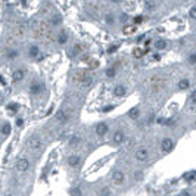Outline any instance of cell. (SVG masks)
Listing matches in <instances>:
<instances>
[{
  "mask_svg": "<svg viewBox=\"0 0 196 196\" xmlns=\"http://www.w3.org/2000/svg\"><path fill=\"white\" fill-rule=\"evenodd\" d=\"M24 77H25L24 69H16V71H14V74H12V80H14L15 83H18V81L24 80Z\"/></svg>",
  "mask_w": 196,
  "mask_h": 196,
  "instance_id": "7c38bea8",
  "label": "cell"
},
{
  "mask_svg": "<svg viewBox=\"0 0 196 196\" xmlns=\"http://www.w3.org/2000/svg\"><path fill=\"white\" fill-rule=\"evenodd\" d=\"M11 131H12V127H11V124H9V123H5V124L2 125V134L8 136V134H11Z\"/></svg>",
  "mask_w": 196,
  "mask_h": 196,
  "instance_id": "ac0fdd59",
  "label": "cell"
},
{
  "mask_svg": "<svg viewBox=\"0 0 196 196\" xmlns=\"http://www.w3.org/2000/svg\"><path fill=\"white\" fill-rule=\"evenodd\" d=\"M128 118H131V120H136V118H139V115H140V109L139 108H131L130 111H128Z\"/></svg>",
  "mask_w": 196,
  "mask_h": 196,
  "instance_id": "5bb4252c",
  "label": "cell"
},
{
  "mask_svg": "<svg viewBox=\"0 0 196 196\" xmlns=\"http://www.w3.org/2000/svg\"><path fill=\"white\" fill-rule=\"evenodd\" d=\"M108 124L106 123H99L96 125V134L99 136V137H105L106 134H108Z\"/></svg>",
  "mask_w": 196,
  "mask_h": 196,
  "instance_id": "5b68a950",
  "label": "cell"
},
{
  "mask_svg": "<svg viewBox=\"0 0 196 196\" xmlns=\"http://www.w3.org/2000/svg\"><path fill=\"white\" fill-rule=\"evenodd\" d=\"M145 40V36H140V37H137V43H140V41H143Z\"/></svg>",
  "mask_w": 196,
  "mask_h": 196,
  "instance_id": "ab89813d",
  "label": "cell"
},
{
  "mask_svg": "<svg viewBox=\"0 0 196 196\" xmlns=\"http://www.w3.org/2000/svg\"><path fill=\"white\" fill-rule=\"evenodd\" d=\"M189 16H190L192 19H195V18H196V9H195V8H192V9L189 11Z\"/></svg>",
  "mask_w": 196,
  "mask_h": 196,
  "instance_id": "1f68e13d",
  "label": "cell"
},
{
  "mask_svg": "<svg viewBox=\"0 0 196 196\" xmlns=\"http://www.w3.org/2000/svg\"><path fill=\"white\" fill-rule=\"evenodd\" d=\"M177 87H178L180 90H187V88H190V81H189L187 78H183V80L178 81Z\"/></svg>",
  "mask_w": 196,
  "mask_h": 196,
  "instance_id": "4fadbf2b",
  "label": "cell"
},
{
  "mask_svg": "<svg viewBox=\"0 0 196 196\" xmlns=\"http://www.w3.org/2000/svg\"><path fill=\"white\" fill-rule=\"evenodd\" d=\"M149 158H150V153H149V150L145 149V148H142V149H139V150L136 152V159H137L139 162H146Z\"/></svg>",
  "mask_w": 196,
  "mask_h": 196,
  "instance_id": "3957f363",
  "label": "cell"
},
{
  "mask_svg": "<svg viewBox=\"0 0 196 196\" xmlns=\"http://www.w3.org/2000/svg\"><path fill=\"white\" fill-rule=\"evenodd\" d=\"M22 125H24V120H22V118H18V120H16V127L21 128Z\"/></svg>",
  "mask_w": 196,
  "mask_h": 196,
  "instance_id": "d590c367",
  "label": "cell"
},
{
  "mask_svg": "<svg viewBox=\"0 0 196 196\" xmlns=\"http://www.w3.org/2000/svg\"><path fill=\"white\" fill-rule=\"evenodd\" d=\"M181 196H190V193H189V192H183Z\"/></svg>",
  "mask_w": 196,
  "mask_h": 196,
  "instance_id": "60d3db41",
  "label": "cell"
},
{
  "mask_svg": "<svg viewBox=\"0 0 196 196\" xmlns=\"http://www.w3.org/2000/svg\"><path fill=\"white\" fill-rule=\"evenodd\" d=\"M43 90H44V86L41 83H33L30 86V93L31 94H40Z\"/></svg>",
  "mask_w": 196,
  "mask_h": 196,
  "instance_id": "ba28073f",
  "label": "cell"
},
{
  "mask_svg": "<svg viewBox=\"0 0 196 196\" xmlns=\"http://www.w3.org/2000/svg\"><path fill=\"white\" fill-rule=\"evenodd\" d=\"M106 24H108V25H112V24H114V16H112L111 14L106 15Z\"/></svg>",
  "mask_w": 196,
  "mask_h": 196,
  "instance_id": "83f0119b",
  "label": "cell"
},
{
  "mask_svg": "<svg viewBox=\"0 0 196 196\" xmlns=\"http://www.w3.org/2000/svg\"><path fill=\"white\" fill-rule=\"evenodd\" d=\"M91 81H93V80H91L90 77H88V78H86V80H84V86H90V84H91Z\"/></svg>",
  "mask_w": 196,
  "mask_h": 196,
  "instance_id": "74e56055",
  "label": "cell"
},
{
  "mask_svg": "<svg viewBox=\"0 0 196 196\" xmlns=\"http://www.w3.org/2000/svg\"><path fill=\"white\" fill-rule=\"evenodd\" d=\"M28 55H30V58H37L38 56V47L37 46H31L30 50H28Z\"/></svg>",
  "mask_w": 196,
  "mask_h": 196,
  "instance_id": "ffe728a7",
  "label": "cell"
},
{
  "mask_svg": "<svg viewBox=\"0 0 196 196\" xmlns=\"http://www.w3.org/2000/svg\"><path fill=\"white\" fill-rule=\"evenodd\" d=\"M55 118H56L58 123H61V124H66L68 120H69V115H68L63 109H61V111H58V112L55 114Z\"/></svg>",
  "mask_w": 196,
  "mask_h": 196,
  "instance_id": "8992f818",
  "label": "cell"
},
{
  "mask_svg": "<svg viewBox=\"0 0 196 196\" xmlns=\"http://www.w3.org/2000/svg\"><path fill=\"white\" fill-rule=\"evenodd\" d=\"M142 21H143V18H142V16H136V18H134V25H139Z\"/></svg>",
  "mask_w": 196,
  "mask_h": 196,
  "instance_id": "e575fe53",
  "label": "cell"
},
{
  "mask_svg": "<svg viewBox=\"0 0 196 196\" xmlns=\"http://www.w3.org/2000/svg\"><path fill=\"white\" fill-rule=\"evenodd\" d=\"M66 162H68L69 167H78L80 162H81V156H80V155H71V156L68 158Z\"/></svg>",
  "mask_w": 196,
  "mask_h": 196,
  "instance_id": "30bf717a",
  "label": "cell"
},
{
  "mask_svg": "<svg viewBox=\"0 0 196 196\" xmlns=\"http://www.w3.org/2000/svg\"><path fill=\"white\" fill-rule=\"evenodd\" d=\"M66 41H68V34L62 31V33L58 36V43H59V44H65Z\"/></svg>",
  "mask_w": 196,
  "mask_h": 196,
  "instance_id": "2e32d148",
  "label": "cell"
},
{
  "mask_svg": "<svg viewBox=\"0 0 196 196\" xmlns=\"http://www.w3.org/2000/svg\"><path fill=\"white\" fill-rule=\"evenodd\" d=\"M16 170L19 171V172H25L28 168H30V161L27 159V158H19L18 161H16Z\"/></svg>",
  "mask_w": 196,
  "mask_h": 196,
  "instance_id": "277c9868",
  "label": "cell"
},
{
  "mask_svg": "<svg viewBox=\"0 0 196 196\" xmlns=\"http://www.w3.org/2000/svg\"><path fill=\"white\" fill-rule=\"evenodd\" d=\"M124 180H125V175H124V172H123V171L115 170V171L112 172V181H114L115 184H123V183H124Z\"/></svg>",
  "mask_w": 196,
  "mask_h": 196,
  "instance_id": "52a82bcc",
  "label": "cell"
},
{
  "mask_svg": "<svg viewBox=\"0 0 196 196\" xmlns=\"http://www.w3.org/2000/svg\"><path fill=\"white\" fill-rule=\"evenodd\" d=\"M6 196H12V195H6Z\"/></svg>",
  "mask_w": 196,
  "mask_h": 196,
  "instance_id": "f6af8a7d",
  "label": "cell"
},
{
  "mask_svg": "<svg viewBox=\"0 0 196 196\" xmlns=\"http://www.w3.org/2000/svg\"><path fill=\"white\" fill-rule=\"evenodd\" d=\"M80 142H81V139H80L78 136H72L71 140H69V146H71V148H77V146L80 145Z\"/></svg>",
  "mask_w": 196,
  "mask_h": 196,
  "instance_id": "d6986e66",
  "label": "cell"
},
{
  "mask_svg": "<svg viewBox=\"0 0 196 196\" xmlns=\"http://www.w3.org/2000/svg\"><path fill=\"white\" fill-rule=\"evenodd\" d=\"M41 146H43V142H41L40 136L34 134V136H31L28 139V148H30V150H38V149H41Z\"/></svg>",
  "mask_w": 196,
  "mask_h": 196,
  "instance_id": "6da1fadb",
  "label": "cell"
},
{
  "mask_svg": "<svg viewBox=\"0 0 196 196\" xmlns=\"http://www.w3.org/2000/svg\"><path fill=\"white\" fill-rule=\"evenodd\" d=\"M62 22V18L59 16V15H55L53 18H52V25H59Z\"/></svg>",
  "mask_w": 196,
  "mask_h": 196,
  "instance_id": "484cf974",
  "label": "cell"
},
{
  "mask_svg": "<svg viewBox=\"0 0 196 196\" xmlns=\"http://www.w3.org/2000/svg\"><path fill=\"white\" fill-rule=\"evenodd\" d=\"M143 53H145V52H143V50H140V49H136V50H134V56H136V58L143 56Z\"/></svg>",
  "mask_w": 196,
  "mask_h": 196,
  "instance_id": "d6a6232c",
  "label": "cell"
},
{
  "mask_svg": "<svg viewBox=\"0 0 196 196\" xmlns=\"http://www.w3.org/2000/svg\"><path fill=\"white\" fill-rule=\"evenodd\" d=\"M155 47H156L158 50H164V49L167 47V41H165V40H162V38H159V40H156Z\"/></svg>",
  "mask_w": 196,
  "mask_h": 196,
  "instance_id": "e0dca14e",
  "label": "cell"
},
{
  "mask_svg": "<svg viewBox=\"0 0 196 196\" xmlns=\"http://www.w3.org/2000/svg\"><path fill=\"white\" fill-rule=\"evenodd\" d=\"M6 108H8V111H9L11 114H16L18 109H19V105H18V103H9Z\"/></svg>",
  "mask_w": 196,
  "mask_h": 196,
  "instance_id": "44dd1931",
  "label": "cell"
},
{
  "mask_svg": "<svg viewBox=\"0 0 196 196\" xmlns=\"http://www.w3.org/2000/svg\"><path fill=\"white\" fill-rule=\"evenodd\" d=\"M80 52H81V46H80V44H75V46L72 47V50L69 52V56H71V58H74V56H77Z\"/></svg>",
  "mask_w": 196,
  "mask_h": 196,
  "instance_id": "7402d4cb",
  "label": "cell"
},
{
  "mask_svg": "<svg viewBox=\"0 0 196 196\" xmlns=\"http://www.w3.org/2000/svg\"><path fill=\"white\" fill-rule=\"evenodd\" d=\"M189 63H190V65H195V63H196V55H195V53H192V55L189 56Z\"/></svg>",
  "mask_w": 196,
  "mask_h": 196,
  "instance_id": "f1b7e54d",
  "label": "cell"
},
{
  "mask_svg": "<svg viewBox=\"0 0 196 196\" xmlns=\"http://www.w3.org/2000/svg\"><path fill=\"white\" fill-rule=\"evenodd\" d=\"M99 196H114V195H112L111 189L103 187V189H100V190H99Z\"/></svg>",
  "mask_w": 196,
  "mask_h": 196,
  "instance_id": "cb8c5ba5",
  "label": "cell"
},
{
  "mask_svg": "<svg viewBox=\"0 0 196 196\" xmlns=\"http://www.w3.org/2000/svg\"><path fill=\"white\" fill-rule=\"evenodd\" d=\"M114 108H115L114 105H106V106H103V108H102V111H103V112H111Z\"/></svg>",
  "mask_w": 196,
  "mask_h": 196,
  "instance_id": "f546056e",
  "label": "cell"
},
{
  "mask_svg": "<svg viewBox=\"0 0 196 196\" xmlns=\"http://www.w3.org/2000/svg\"><path fill=\"white\" fill-rule=\"evenodd\" d=\"M69 195H71V196H83V192H81L80 187H72V189L69 190Z\"/></svg>",
  "mask_w": 196,
  "mask_h": 196,
  "instance_id": "603a6c76",
  "label": "cell"
},
{
  "mask_svg": "<svg viewBox=\"0 0 196 196\" xmlns=\"http://www.w3.org/2000/svg\"><path fill=\"white\" fill-rule=\"evenodd\" d=\"M123 31H124V33H131V31H134V27H124Z\"/></svg>",
  "mask_w": 196,
  "mask_h": 196,
  "instance_id": "8d00e7d4",
  "label": "cell"
},
{
  "mask_svg": "<svg viewBox=\"0 0 196 196\" xmlns=\"http://www.w3.org/2000/svg\"><path fill=\"white\" fill-rule=\"evenodd\" d=\"M172 149H174V142L171 139L167 137V139H164L161 142V150H162V153H170Z\"/></svg>",
  "mask_w": 196,
  "mask_h": 196,
  "instance_id": "7a4b0ae2",
  "label": "cell"
},
{
  "mask_svg": "<svg viewBox=\"0 0 196 196\" xmlns=\"http://www.w3.org/2000/svg\"><path fill=\"white\" fill-rule=\"evenodd\" d=\"M115 74H117V69H115V68H108V69H106V77H108V78L115 77Z\"/></svg>",
  "mask_w": 196,
  "mask_h": 196,
  "instance_id": "d4e9b609",
  "label": "cell"
},
{
  "mask_svg": "<svg viewBox=\"0 0 196 196\" xmlns=\"http://www.w3.org/2000/svg\"><path fill=\"white\" fill-rule=\"evenodd\" d=\"M112 2H115V3H120V2H121V0H112Z\"/></svg>",
  "mask_w": 196,
  "mask_h": 196,
  "instance_id": "7bdbcfd3",
  "label": "cell"
},
{
  "mask_svg": "<svg viewBox=\"0 0 196 196\" xmlns=\"http://www.w3.org/2000/svg\"><path fill=\"white\" fill-rule=\"evenodd\" d=\"M195 175H196V174H195V171L192 170V171L186 172V174L183 175V178H184V180H186L187 183H193V181H195Z\"/></svg>",
  "mask_w": 196,
  "mask_h": 196,
  "instance_id": "9a60e30c",
  "label": "cell"
},
{
  "mask_svg": "<svg viewBox=\"0 0 196 196\" xmlns=\"http://www.w3.org/2000/svg\"><path fill=\"white\" fill-rule=\"evenodd\" d=\"M124 139H125V134H124V131H123V130L115 131V133H114V136H112V140H114V143H117V145L123 143V142H124Z\"/></svg>",
  "mask_w": 196,
  "mask_h": 196,
  "instance_id": "9c48e42d",
  "label": "cell"
},
{
  "mask_svg": "<svg viewBox=\"0 0 196 196\" xmlns=\"http://www.w3.org/2000/svg\"><path fill=\"white\" fill-rule=\"evenodd\" d=\"M195 96H196V93L192 91V94H190V102H195Z\"/></svg>",
  "mask_w": 196,
  "mask_h": 196,
  "instance_id": "f35d334b",
  "label": "cell"
},
{
  "mask_svg": "<svg viewBox=\"0 0 196 196\" xmlns=\"http://www.w3.org/2000/svg\"><path fill=\"white\" fill-rule=\"evenodd\" d=\"M3 2H8V0H3Z\"/></svg>",
  "mask_w": 196,
  "mask_h": 196,
  "instance_id": "bcb514c9",
  "label": "cell"
},
{
  "mask_svg": "<svg viewBox=\"0 0 196 196\" xmlns=\"http://www.w3.org/2000/svg\"><path fill=\"white\" fill-rule=\"evenodd\" d=\"M0 81H2V84H5V78H3L2 75H0Z\"/></svg>",
  "mask_w": 196,
  "mask_h": 196,
  "instance_id": "b9f144b4",
  "label": "cell"
},
{
  "mask_svg": "<svg viewBox=\"0 0 196 196\" xmlns=\"http://www.w3.org/2000/svg\"><path fill=\"white\" fill-rule=\"evenodd\" d=\"M125 93H127V90H125V87H124L123 84L115 86V88H114V96H117V97H123V96H125Z\"/></svg>",
  "mask_w": 196,
  "mask_h": 196,
  "instance_id": "8fae6325",
  "label": "cell"
},
{
  "mask_svg": "<svg viewBox=\"0 0 196 196\" xmlns=\"http://www.w3.org/2000/svg\"><path fill=\"white\" fill-rule=\"evenodd\" d=\"M134 178H136L137 181L142 180V178H143V172H142V171H136V172H134Z\"/></svg>",
  "mask_w": 196,
  "mask_h": 196,
  "instance_id": "4dcf8cb0",
  "label": "cell"
},
{
  "mask_svg": "<svg viewBox=\"0 0 196 196\" xmlns=\"http://www.w3.org/2000/svg\"><path fill=\"white\" fill-rule=\"evenodd\" d=\"M117 49H118V46L114 44V46H111V47L108 49V53H114V52H117Z\"/></svg>",
  "mask_w": 196,
  "mask_h": 196,
  "instance_id": "836d02e7",
  "label": "cell"
},
{
  "mask_svg": "<svg viewBox=\"0 0 196 196\" xmlns=\"http://www.w3.org/2000/svg\"><path fill=\"white\" fill-rule=\"evenodd\" d=\"M18 56V52L16 50H9L8 52V59H15Z\"/></svg>",
  "mask_w": 196,
  "mask_h": 196,
  "instance_id": "4316f807",
  "label": "cell"
},
{
  "mask_svg": "<svg viewBox=\"0 0 196 196\" xmlns=\"http://www.w3.org/2000/svg\"><path fill=\"white\" fill-rule=\"evenodd\" d=\"M22 5H27V0H22Z\"/></svg>",
  "mask_w": 196,
  "mask_h": 196,
  "instance_id": "ee69618b",
  "label": "cell"
}]
</instances>
